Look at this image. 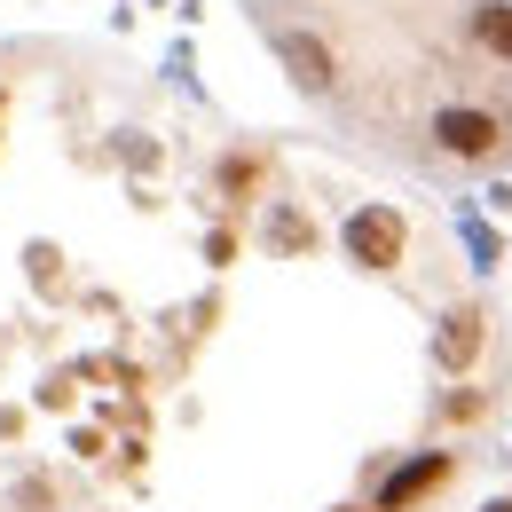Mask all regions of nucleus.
Segmentation results:
<instances>
[{
	"mask_svg": "<svg viewBox=\"0 0 512 512\" xmlns=\"http://www.w3.org/2000/svg\"><path fill=\"white\" fill-rule=\"evenodd\" d=\"M457 473H465V457L449 442L402 449V457H386L379 473H371V512H434L457 489Z\"/></svg>",
	"mask_w": 512,
	"mask_h": 512,
	"instance_id": "nucleus-1",
	"label": "nucleus"
},
{
	"mask_svg": "<svg viewBox=\"0 0 512 512\" xmlns=\"http://www.w3.org/2000/svg\"><path fill=\"white\" fill-rule=\"evenodd\" d=\"M339 253H347V268H363V276H402L410 268V213L386 205V197L355 205L339 221Z\"/></svg>",
	"mask_w": 512,
	"mask_h": 512,
	"instance_id": "nucleus-2",
	"label": "nucleus"
},
{
	"mask_svg": "<svg viewBox=\"0 0 512 512\" xmlns=\"http://www.w3.org/2000/svg\"><path fill=\"white\" fill-rule=\"evenodd\" d=\"M426 142H434V158H449V166H497L512 150V127L489 103H442L426 119Z\"/></svg>",
	"mask_w": 512,
	"mask_h": 512,
	"instance_id": "nucleus-3",
	"label": "nucleus"
},
{
	"mask_svg": "<svg viewBox=\"0 0 512 512\" xmlns=\"http://www.w3.org/2000/svg\"><path fill=\"white\" fill-rule=\"evenodd\" d=\"M489 339H497V323H489L481 300H449L442 323H434V371L465 386L481 363H489Z\"/></svg>",
	"mask_w": 512,
	"mask_h": 512,
	"instance_id": "nucleus-4",
	"label": "nucleus"
},
{
	"mask_svg": "<svg viewBox=\"0 0 512 512\" xmlns=\"http://www.w3.org/2000/svg\"><path fill=\"white\" fill-rule=\"evenodd\" d=\"M268 182H276V150H268V142H237V150H221V158H213V197H221L229 213L260 205Z\"/></svg>",
	"mask_w": 512,
	"mask_h": 512,
	"instance_id": "nucleus-5",
	"label": "nucleus"
},
{
	"mask_svg": "<svg viewBox=\"0 0 512 512\" xmlns=\"http://www.w3.org/2000/svg\"><path fill=\"white\" fill-rule=\"evenodd\" d=\"M276 56H284V71H292V87H300V95H316V103L339 87V56H331V40H323V32L284 24V32H276Z\"/></svg>",
	"mask_w": 512,
	"mask_h": 512,
	"instance_id": "nucleus-6",
	"label": "nucleus"
},
{
	"mask_svg": "<svg viewBox=\"0 0 512 512\" xmlns=\"http://www.w3.org/2000/svg\"><path fill=\"white\" fill-rule=\"evenodd\" d=\"M465 40L497 71H512V0H473V8H465Z\"/></svg>",
	"mask_w": 512,
	"mask_h": 512,
	"instance_id": "nucleus-7",
	"label": "nucleus"
},
{
	"mask_svg": "<svg viewBox=\"0 0 512 512\" xmlns=\"http://www.w3.org/2000/svg\"><path fill=\"white\" fill-rule=\"evenodd\" d=\"M260 245H268L276 260H300V253H316V245H323V229H316V213H300L292 197H276V213H268Z\"/></svg>",
	"mask_w": 512,
	"mask_h": 512,
	"instance_id": "nucleus-8",
	"label": "nucleus"
},
{
	"mask_svg": "<svg viewBox=\"0 0 512 512\" xmlns=\"http://www.w3.org/2000/svg\"><path fill=\"white\" fill-rule=\"evenodd\" d=\"M489 410H497V394H489V386H457V394H442V434H457V426H481V418H489Z\"/></svg>",
	"mask_w": 512,
	"mask_h": 512,
	"instance_id": "nucleus-9",
	"label": "nucleus"
},
{
	"mask_svg": "<svg viewBox=\"0 0 512 512\" xmlns=\"http://www.w3.org/2000/svg\"><path fill=\"white\" fill-rule=\"evenodd\" d=\"M473 512H512V489H497V497H481Z\"/></svg>",
	"mask_w": 512,
	"mask_h": 512,
	"instance_id": "nucleus-10",
	"label": "nucleus"
},
{
	"mask_svg": "<svg viewBox=\"0 0 512 512\" xmlns=\"http://www.w3.org/2000/svg\"><path fill=\"white\" fill-rule=\"evenodd\" d=\"M0 119H8V87H0Z\"/></svg>",
	"mask_w": 512,
	"mask_h": 512,
	"instance_id": "nucleus-11",
	"label": "nucleus"
},
{
	"mask_svg": "<svg viewBox=\"0 0 512 512\" xmlns=\"http://www.w3.org/2000/svg\"><path fill=\"white\" fill-rule=\"evenodd\" d=\"M355 512H371V505H355Z\"/></svg>",
	"mask_w": 512,
	"mask_h": 512,
	"instance_id": "nucleus-12",
	"label": "nucleus"
}]
</instances>
